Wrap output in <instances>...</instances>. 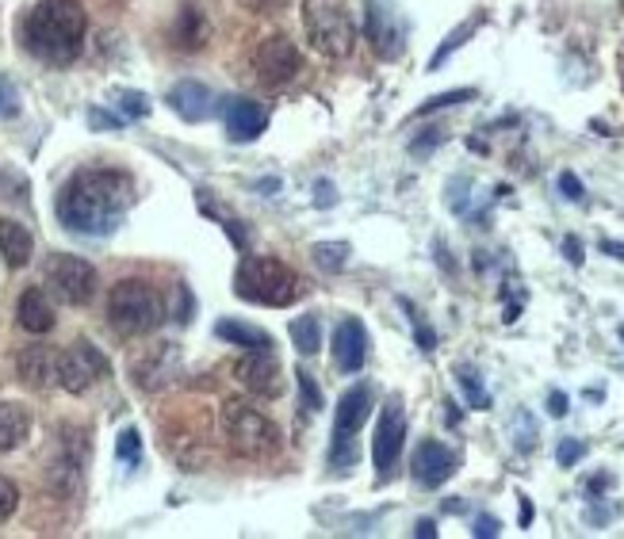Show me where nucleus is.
<instances>
[{
    "label": "nucleus",
    "mask_w": 624,
    "mask_h": 539,
    "mask_svg": "<svg viewBox=\"0 0 624 539\" xmlns=\"http://www.w3.org/2000/svg\"><path fill=\"white\" fill-rule=\"evenodd\" d=\"M135 203V180L119 169H81L58 195V218L66 230L107 237L119 230Z\"/></svg>",
    "instance_id": "nucleus-1"
},
{
    "label": "nucleus",
    "mask_w": 624,
    "mask_h": 539,
    "mask_svg": "<svg viewBox=\"0 0 624 539\" xmlns=\"http://www.w3.org/2000/svg\"><path fill=\"white\" fill-rule=\"evenodd\" d=\"M88 15L77 0H39L23 20V46L51 65H70L85 46Z\"/></svg>",
    "instance_id": "nucleus-2"
},
{
    "label": "nucleus",
    "mask_w": 624,
    "mask_h": 539,
    "mask_svg": "<svg viewBox=\"0 0 624 539\" xmlns=\"http://www.w3.org/2000/svg\"><path fill=\"white\" fill-rule=\"evenodd\" d=\"M219 424H222V436H227L230 451L242 455V460H272L284 444L280 424L249 402H227L219 414Z\"/></svg>",
    "instance_id": "nucleus-3"
},
{
    "label": "nucleus",
    "mask_w": 624,
    "mask_h": 539,
    "mask_svg": "<svg viewBox=\"0 0 624 539\" xmlns=\"http://www.w3.org/2000/svg\"><path fill=\"white\" fill-rule=\"evenodd\" d=\"M234 291L246 302H257V306H292L299 295V280L276 256H246L237 265Z\"/></svg>",
    "instance_id": "nucleus-4"
},
{
    "label": "nucleus",
    "mask_w": 624,
    "mask_h": 539,
    "mask_svg": "<svg viewBox=\"0 0 624 539\" xmlns=\"http://www.w3.org/2000/svg\"><path fill=\"white\" fill-rule=\"evenodd\" d=\"M107 321L116 325L123 337H142L154 333L165 321V302L162 295L142 283V280H119L107 295Z\"/></svg>",
    "instance_id": "nucleus-5"
},
{
    "label": "nucleus",
    "mask_w": 624,
    "mask_h": 539,
    "mask_svg": "<svg viewBox=\"0 0 624 539\" xmlns=\"http://www.w3.org/2000/svg\"><path fill=\"white\" fill-rule=\"evenodd\" d=\"M368 414H372V386L368 383L349 386L338 402V414H333V440H330V467L338 475H349L357 467V432L364 429Z\"/></svg>",
    "instance_id": "nucleus-6"
},
{
    "label": "nucleus",
    "mask_w": 624,
    "mask_h": 539,
    "mask_svg": "<svg viewBox=\"0 0 624 539\" xmlns=\"http://www.w3.org/2000/svg\"><path fill=\"white\" fill-rule=\"evenodd\" d=\"M303 27H307L311 46L326 58H349L357 46V27L330 0H303Z\"/></svg>",
    "instance_id": "nucleus-7"
},
{
    "label": "nucleus",
    "mask_w": 624,
    "mask_h": 539,
    "mask_svg": "<svg viewBox=\"0 0 624 539\" xmlns=\"http://www.w3.org/2000/svg\"><path fill=\"white\" fill-rule=\"evenodd\" d=\"M96 268L81 256H70V253H54L46 260V287H51V295L66 306H85L92 302L96 295Z\"/></svg>",
    "instance_id": "nucleus-8"
},
{
    "label": "nucleus",
    "mask_w": 624,
    "mask_h": 539,
    "mask_svg": "<svg viewBox=\"0 0 624 539\" xmlns=\"http://www.w3.org/2000/svg\"><path fill=\"white\" fill-rule=\"evenodd\" d=\"M107 375V359L92 340H73L66 352H58V386L70 395H85Z\"/></svg>",
    "instance_id": "nucleus-9"
},
{
    "label": "nucleus",
    "mask_w": 624,
    "mask_h": 539,
    "mask_svg": "<svg viewBox=\"0 0 624 539\" xmlns=\"http://www.w3.org/2000/svg\"><path fill=\"white\" fill-rule=\"evenodd\" d=\"M253 70H257L261 85L280 88V85H287V80L299 77L303 54L287 35H268V39L257 42V51H253Z\"/></svg>",
    "instance_id": "nucleus-10"
},
{
    "label": "nucleus",
    "mask_w": 624,
    "mask_h": 539,
    "mask_svg": "<svg viewBox=\"0 0 624 539\" xmlns=\"http://www.w3.org/2000/svg\"><path fill=\"white\" fill-rule=\"evenodd\" d=\"M403 444H406V410H403V402H398V398H391L387 405H383L376 436H372V463H376L379 482L395 475L398 455H403Z\"/></svg>",
    "instance_id": "nucleus-11"
},
{
    "label": "nucleus",
    "mask_w": 624,
    "mask_h": 539,
    "mask_svg": "<svg viewBox=\"0 0 624 539\" xmlns=\"http://www.w3.org/2000/svg\"><path fill=\"white\" fill-rule=\"evenodd\" d=\"M234 379L257 398H280L284 395V367L272 348H246V356L234 364Z\"/></svg>",
    "instance_id": "nucleus-12"
},
{
    "label": "nucleus",
    "mask_w": 624,
    "mask_h": 539,
    "mask_svg": "<svg viewBox=\"0 0 624 539\" xmlns=\"http://www.w3.org/2000/svg\"><path fill=\"white\" fill-rule=\"evenodd\" d=\"M364 39L379 58H387V61L403 58V51H406L403 20H398L387 5H379V0H368L364 5Z\"/></svg>",
    "instance_id": "nucleus-13"
},
{
    "label": "nucleus",
    "mask_w": 624,
    "mask_h": 539,
    "mask_svg": "<svg viewBox=\"0 0 624 539\" xmlns=\"http://www.w3.org/2000/svg\"><path fill=\"white\" fill-rule=\"evenodd\" d=\"M81 470H85V432L61 429L58 455L51 463V482H54L58 494H73V486L81 482Z\"/></svg>",
    "instance_id": "nucleus-14"
},
{
    "label": "nucleus",
    "mask_w": 624,
    "mask_h": 539,
    "mask_svg": "<svg viewBox=\"0 0 624 539\" xmlns=\"http://www.w3.org/2000/svg\"><path fill=\"white\" fill-rule=\"evenodd\" d=\"M410 467H414V482L425 486V489H437L456 475V455L448 451L441 440H422Z\"/></svg>",
    "instance_id": "nucleus-15"
},
{
    "label": "nucleus",
    "mask_w": 624,
    "mask_h": 539,
    "mask_svg": "<svg viewBox=\"0 0 624 539\" xmlns=\"http://www.w3.org/2000/svg\"><path fill=\"white\" fill-rule=\"evenodd\" d=\"M368 359V330L360 318H341L333 330V364L345 375H357Z\"/></svg>",
    "instance_id": "nucleus-16"
},
{
    "label": "nucleus",
    "mask_w": 624,
    "mask_h": 539,
    "mask_svg": "<svg viewBox=\"0 0 624 539\" xmlns=\"http://www.w3.org/2000/svg\"><path fill=\"white\" fill-rule=\"evenodd\" d=\"M169 107L188 123H203V119L215 116L219 104H215V92L207 85H200V80H181V85H172V92H169Z\"/></svg>",
    "instance_id": "nucleus-17"
},
{
    "label": "nucleus",
    "mask_w": 624,
    "mask_h": 539,
    "mask_svg": "<svg viewBox=\"0 0 624 539\" xmlns=\"http://www.w3.org/2000/svg\"><path fill=\"white\" fill-rule=\"evenodd\" d=\"M15 371L31 390H46L58 383V352L51 345H31L15 359Z\"/></svg>",
    "instance_id": "nucleus-18"
},
{
    "label": "nucleus",
    "mask_w": 624,
    "mask_h": 539,
    "mask_svg": "<svg viewBox=\"0 0 624 539\" xmlns=\"http://www.w3.org/2000/svg\"><path fill=\"white\" fill-rule=\"evenodd\" d=\"M268 126V116L257 100H234L227 111V135L230 142H257Z\"/></svg>",
    "instance_id": "nucleus-19"
},
{
    "label": "nucleus",
    "mask_w": 624,
    "mask_h": 539,
    "mask_svg": "<svg viewBox=\"0 0 624 539\" xmlns=\"http://www.w3.org/2000/svg\"><path fill=\"white\" fill-rule=\"evenodd\" d=\"M207 35H211V27H207L203 12L196 5H181L177 12V23H172V42L181 46V51H203L207 46Z\"/></svg>",
    "instance_id": "nucleus-20"
},
{
    "label": "nucleus",
    "mask_w": 624,
    "mask_h": 539,
    "mask_svg": "<svg viewBox=\"0 0 624 539\" xmlns=\"http://www.w3.org/2000/svg\"><path fill=\"white\" fill-rule=\"evenodd\" d=\"M0 253H5L8 268H23L31 265V253H35V237L27 234L23 222L0 218Z\"/></svg>",
    "instance_id": "nucleus-21"
},
{
    "label": "nucleus",
    "mask_w": 624,
    "mask_h": 539,
    "mask_svg": "<svg viewBox=\"0 0 624 539\" xmlns=\"http://www.w3.org/2000/svg\"><path fill=\"white\" fill-rule=\"evenodd\" d=\"M15 314H20V325L27 333H51L54 330V310H51V299L42 295V291H23L20 295V306H15Z\"/></svg>",
    "instance_id": "nucleus-22"
},
{
    "label": "nucleus",
    "mask_w": 624,
    "mask_h": 539,
    "mask_svg": "<svg viewBox=\"0 0 624 539\" xmlns=\"http://www.w3.org/2000/svg\"><path fill=\"white\" fill-rule=\"evenodd\" d=\"M31 436V414L20 402H0V451H15Z\"/></svg>",
    "instance_id": "nucleus-23"
},
{
    "label": "nucleus",
    "mask_w": 624,
    "mask_h": 539,
    "mask_svg": "<svg viewBox=\"0 0 624 539\" xmlns=\"http://www.w3.org/2000/svg\"><path fill=\"white\" fill-rule=\"evenodd\" d=\"M215 333L222 340H230V345L237 348H272V337L265 330H257V325H249V321H234V318H222L215 325Z\"/></svg>",
    "instance_id": "nucleus-24"
},
{
    "label": "nucleus",
    "mask_w": 624,
    "mask_h": 539,
    "mask_svg": "<svg viewBox=\"0 0 624 539\" xmlns=\"http://www.w3.org/2000/svg\"><path fill=\"white\" fill-rule=\"evenodd\" d=\"M172 359H177V352L172 348H157L154 352V359H142V364L135 367L138 375V386H146V390H157V386H165L169 383V367L165 364H172Z\"/></svg>",
    "instance_id": "nucleus-25"
},
{
    "label": "nucleus",
    "mask_w": 624,
    "mask_h": 539,
    "mask_svg": "<svg viewBox=\"0 0 624 539\" xmlns=\"http://www.w3.org/2000/svg\"><path fill=\"white\" fill-rule=\"evenodd\" d=\"M292 340H295V348H299L303 356H314L318 345H322V325H318V318H314V314L295 318V321H292Z\"/></svg>",
    "instance_id": "nucleus-26"
},
{
    "label": "nucleus",
    "mask_w": 624,
    "mask_h": 539,
    "mask_svg": "<svg viewBox=\"0 0 624 539\" xmlns=\"http://www.w3.org/2000/svg\"><path fill=\"white\" fill-rule=\"evenodd\" d=\"M456 383L463 386V395H468V405H471V410H490V395L483 390V379H479L475 367L460 364V367H456Z\"/></svg>",
    "instance_id": "nucleus-27"
},
{
    "label": "nucleus",
    "mask_w": 624,
    "mask_h": 539,
    "mask_svg": "<svg viewBox=\"0 0 624 539\" xmlns=\"http://www.w3.org/2000/svg\"><path fill=\"white\" fill-rule=\"evenodd\" d=\"M314 265L326 268V272H338L349 265V245L345 241H322L314 245Z\"/></svg>",
    "instance_id": "nucleus-28"
},
{
    "label": "nucleus",
    "mask_w": 624,
    "mask_h": 539,
    "mask_svg": "<svg viewBox=\"0 0 624 539\" xmlns=\"http://www.w3.org/2000/svg\"><path fill=\"white\" fill-rule=\"evenodd\" d=\"M479 27V20H468V23H463V27H456L452 31V35H448L444 42H441V51L433 54V61H429V70H441V65H444V58L448 54H452L456 51V46H463V42H468V35H471V31Z\"/></svg>",
    "instance_id": "nucleus-29"
},
{
    "label": "nucleus",
    "mask_w": 624,
    "mask_h": 539,
    "mask_svg": "<svg viewBox=\"0 0 624 539\" xmlns=\"http://www.w3.org/2000/svg\"><path fill=\"white\" fill-rule=\"evenodd\" d=\"M468 100H475V88L441 92V96H433V100H429V104H422V107H418V116H433V111H441V107H456V104H468Z\"/></svg>",
    "instance_id": "nucleus-30"
},
{
    "label": "nucleus",
    "mask_w": 624,
    "mask_h": 539,
    "mask_svg": "<svg viewBox=\"0 0 624 539\" xmlns=\"http://www.w3.org/2000/svg\"><path fill=\"white\" fill-rule=\"evenodd\" d=\"M403 306L410 310V321H414V337H418V348L422 352H433L437 348V333H433V325H429L422 314H418V310H414L406 299H403Z\"/></svg>",
    "instance_id": "nucleus-31"
},
{
    "label": "nucleus",
    "mask_w": 624,
    "mask_h": 539,
    "mask_svg": "<svg viewBox=\"0 0 624 539\" xmlns=\"http://www.w3.org/2000/svg\"><path fill=\"white\" fill-rule=\"evenodd\" d=\"M116 455H119L123 463H138V460H142V436H138V429H123V432H119Z\"/></svg>",
    "instance_id": "nucleus-32"
},
{
    "label": "nucleus",
    "mask_w": 624,
    "mask_h": 539,
    "mask_svg": "<svg viewBox=\"0 0 624 539\" xmlns=\"http://www.w3.org/2000/svg\"><path fill=\"white\" fill-rule=\"evenodd\" d=\"M119 107L126 119H146L150 116V100L142 92H119Z\"/></svg>",
    "instance_id": "nucleus-33"
},
{
    "label": "nucleus",
    "mask_w": 624,
    "mask_h": 539,
    "mask_svg": "<svg viewBox=\"0 0 624 539\" xmlns=\"http://www.w3.org/2000/svg\"><path fill=\"white\" fill-rule=\"evenodd\" d=\"M15 509H20V489H15L12 479L0 475V520H8Z\"/></svg>",
    "instance_id": "nucleus-34"
},
{
    "label": "nucleus",
    "mask_w": 624,
    "mask_h": 539,
    "mask_svg": "<svg viewBox=\"0 0 624 539\" xmlns=\"http://www.w3.org/2000/svg\"><path fill=\"white\" fill-rule=\"evenodd\" d=\"M295 383L303 390V402H307V410H322V395H318V383L311 379L307 371H295Z\"/></svg>",
    "instance_id": "nucleus-35"
},
{
    "label": "nucleus",
    "mask_w": 624,
    "mask_h": 539,
    "mask_svg": "<svg viewBox=\"0 0 624 539\" xmlns=\"http://www.w3.org/2000/svg\"><path fill=\"white\" fill-rule=\"evenodd\" d=\"M586 455V444L582 440H563V444L555 448V460H559V467H574Z\"/></svg>",
    "instance_id": "nucleus-36"
},
{
    "label": "nucleus",
    "mask_w": 624,
    "mask_h": 539,
    "mask_svg": "<svg viewBox=\"0 0 624 539\" xmlns=\"http://www.w3.org/2000/svg\"><path fill=\"white\" fill-rule=\"evenodd\" d=\"M559 191H563L571 203H582V200H586V191H582V180L574 176V172H559Z\"/></svg>",
    "instance_id": "nucleus-37"
},
{
    "label": "nucleus",
    "mask_w": 624,
    "mask_h": 539,
    "mask_svg": "<svg viewBox=\"0 0 624 539\" xmlns=\"http://www.w3.org/2000/svg\"><path fill=\"white\" fill-rule=\"evenodd\" d=\"M498 532H502L498 516H479V520H475V528H471V535H475V539H494Z\"/></svg>",
    "instance_id": "nucleus-38"
},
{
    "label": "nucleus",
    "mask_w": 624,
    "mask_h": 539,
    "mask_svg": "<svg viewBox=\"0 0 624 539\" xmlns=\"http://www.w3.org/2000/svg\"><path fill=\"white\" fill-rule=\"evenodd\" d=\"M20 111V104H15V92H12V85H5L0 80V116H15Z\"/></svg>",
    "instance_id": "nucleus-39"
},
{
    "label": "nucleus",
    "mask_w": 624,
    "mask_h": 539,
    "mask_svg": "<svg viewBox=\"0 0 624 539\" xmlns=\"http://www.w3.org/2000/svg\"><path fill=\"white\" fill-rule=\"evenodd\" d=\"M548 414L552 417H567V395H563V390H552V395H548Z\"/></svg>",
    "instance_id": "nucleus-40"
},
{
    "label": "nucleus",
    "mask_w": 624,
    "mask_h": 539,
    "mask_svg": "<svg viewBox=\"0 0 624 539\" xmlns=\"http://www.w3.org/2000/svg\"><path fill=\"white\" fill-rule=\"evenodd\" d=\"M563 253H567L571 265H582V245H579V237H567L563 241Z\"/></svg>",
    "instance_id": "nucleus-41"
},
{
    "label": "nucleus",
    "mask_w": 624,
    "mask_h": 539,
    "mask_svg": "<svg viewBox=\"0 0 624 539\" xmlns=\"http://www.w3.org/2000/svg\"><path fill=\"white\" fill-rule=\"evenodd\" d=\"M333 203H338L333 188H330V184H318V207H333Z\"/></svg>",
    "instance_id": "nucleus-42"
},
{
    "label": "nucleus",
    "mask_w": 624,
    "mask_h": 539,
    "mask_svg": "<svg viewBox=\"0 0 624 539\" xmlns=\"http://www.w3.org/2000/svg\"><path fill=\"white\" fill-rule=\"evenodd\" d=\"M414 535L433 539V535H437V525H433V520H418V525H414Z\"/></svg>",
    "instance_id": "nucleus-43"
},
{
    "label": "nucleus",
    "mask_w": 624,
    "mask_h": 539,
    "mask_svg": "<svg viewBox=\"0 0 624 539\" xmlns=\"http://www.w3.org/2000/svg\"><path fill=\"white\" fill-rule=\"evenodd\" d=\"M88 119H92V126H111V130H116V126H119V119H111V116H104V111H92V116H88Z\"/></svg>",
    "instance_id": "nucleus-44"
},
{
    "label": "nucleus",
    "mask_w": 624,
    "mask_h": 539,
    "mask_svg": "<svg viewBox=\"0 0 624 539\" xmlns=\"http://www.w3.org/2000/svg\"><path fill=\"white\" fill-rule=\"evenodd\" d=\"M529 525H533V501L521 497V528H529Z\"/></svg>",
    "instance_id": "nucleus-45"
},
{
    "label": "nucleus",
    "mask_w": 624,
    "mask_h": 539,
    "mask_svg": "<svg viewBox=\"0 0 624 539\" xmlns=\"http://www.w3.org/2000/svg\"><path fill=\"white\" fill-rule=\"evenodd\" d=\"M601 249H605V253H610V256H617V260H624V245H620V241H605V245H601Z\"/></svg>",
    "instance_id": "nucleus-46"
},
{
    "label": "nucleus",
    "mask_w": 624,
    "mask_h": 539,
    "mask_svg": "<svg viewBox=\"0 0 624 539\" xmlns=\"http://www.w3.org/2000/svg\"><path fill=\"white\" fill-rule=\"evenodd\" d=\"M605 486H610V479H605V475H598L594 482H590V489H594V494H598V489H605Z\"/></svg>",
    "instance_id": "nucleus-47"
},
{
    "label": "nucleus",
    "mask_w": 624,
    "mask_h": 539,
    "mask_svg": "<svg viewBox=\"0 0 624 539\" xmlns=\"http://www.w3.org/2000/svg\"><path fill=\"white\" fill-rule=\"evenodd\" d=\"M246 5H253V8H265V5H272V0H246Z\"/></svg>",
    "instance_id": "nucleus-48"
}]
</instances>
